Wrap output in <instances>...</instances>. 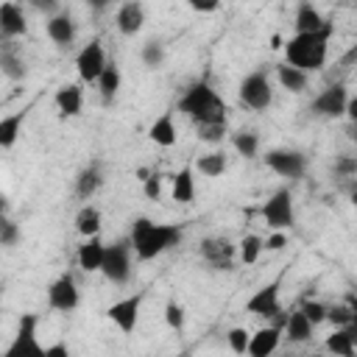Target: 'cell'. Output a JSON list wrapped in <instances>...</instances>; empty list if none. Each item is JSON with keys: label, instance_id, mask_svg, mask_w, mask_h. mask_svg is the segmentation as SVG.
I'll use <instances>...</instances> for the list:
<instances>
[{"label": "cell", "instance_id": "1", "mask_svg": "<svg viewBox=\"0 0 357 357\" xmlns=\"http://www.w3.org/2000/svg\"><path fill=\"white\" fill-rule=\"evenodd\" d=\"M181 237H184V231L178 223H153L151 218H137L131 223L128 245L139 259H156L159 254L178 245Z\"/></svg>", "mask_w": 357, "mask_h": 357}, {"label": "cell", "instance_id": "2", "mask_svg": "<svg viewBox=\"0 0 357 357\" xmlns=\"http://www.w3.org/2000/svg\"><path fill=\"white\" fill-rule=\"evenodd\" d=\"M329 36H332V25H324L321 31H312V33H293L284 45V59H287L284 64L307 75L312 70H321L329 56Z\"/></svg>", "mask_w": 357, "mask_h": 357}, {"label": "cell", "instance_id": "3", "mask_svg": "<svg viewBox=\"0 0 357 357\" xmlns=\"http://www.w3.org/2000/svg\"><path fill=\"white\" fill-rule=\"evenodd\" d=\"M178 112H184V114L195 123V128H204V126H229V114H226L229 109H226V103H223L220 95H218L209 84H204V81L192 84V86L181 95Z\"/></svg>", "mask_w": 357, "mask_h": 357}, {"label": "cell", "instance_id": "4", "mask_svg": "<svg viewBox=\"0 0 357 357\" xmlns=\"http://www.w3.org/2000/svg\"><path fill=\"white\" fill-rule=\"evenodd\" d=\"M0 357H45V346L39 343V318L33 312L20 315L17 332Z\"/></svg>", "mask_w": 357, "mask_h": 357}, {"label": "cell", "instance_id": "5", "mask_svg": "<svg viewBox=\"0 0 357 357\" xmlns=\"http://www.w3.org/2000/svg\"><path fill=\"white\" fill-rule=\"evenodd\" d=\"M237 95H240V103L248 106V109H254V112L268 109L271 100H273V86H271L268 73H265V70H254V73H248V75L240 81Z\"/></svg>", "mask_w": 357, "mask_h": 357}, {"label": "cell", "instance_id": "6", "mask_svg": "<svg viewBox=\"0 0 357 357\" xmlns=\"http://www.w3.org/2000/svg\"><path fill=\"white\" fill-rule=\"evenodd\" d=\"M262 218L273 231H284L296 223V212H293V195L287 187L276 190L265 204H262Z\"/></svg>", "mask_w": 357, "mask_h": 357}, {"label": "cell", "instance_id": "7", "mask_svg": "<svg viewBox=\"0 0 357 357\" xmlns=\"http://www.w3.org/2000/svg\"><path fill=\"white\" fill-rule=\"evenodd\" d=\"M100 273H103L112 284H126V282L131 279V245H128L126 240L106 245Z\"/></svg>", "mask_w": 357, "mask_h": 357}, {"label": "cell", "instance_id": "8", "mask_svg": "<svg viewBox=\"0 0 357 357\" xmlns=\"http://www.w3.org/2000/svg\"><path fill=\"white\" fill-rule=\"evenodd\" d=\"M106 64H109V59H106V50L100 45V39H92L89 45H84L75 56V70H78V78L84 84H95Z\"/></svg>", "mask_w": 357, "mask_h": 357}, {"label": "cell", "instance_id": "9", "mask_svg": "<svg viewBox=\"0 0 357 357\" xmlns=\"http://www.w3.org/2000/svg\"><path fill=\"white\" fill-rule=\"evenodd\" d=\"M265 165L282 178H301L307 170V156L293 148H273L265 153Z\"/></svg>", "mask_w": 357, "mask_h": 357}, {"label": "cell", "instance_id": "10", "mask_svg": "<svg viewBox=\"0 0 357 357\" xmlns=\"http://www.w3.org/2000/svg\"><path fill=\"white\" fill-rule=\"evenodd\" d=\"M346 103H349V89H346V84H332V86H326L324 92L315 95V100L310 103V112H312L315 117H329V120H335V117H343V114H346Z\"/></svg>", "mask_w": 357, "mask_h": 357}, {"label": "cell", "instance_id": "11", "mask_svg": "<svg viewBox=\"0 0 357 357\" xmlns=\"http://www.w3.org/2000/svg\"><path fill=\"white\" fill-rule=\"evenodd\" d=\"M139 307H142V293H134V296H126V298L109 304L106 307V318L123 335H131L137 329V321H139Z\"/></svg>", "mask_w": 357, "mask_h": 357}, {"label": "cell", "instance_id": "12", "mask_svg": "<svg viewBox=\"0 0 357 357\" xmlns=\"http://www.w3.org/2000/svg\"><path fill=\"white\" fill-rule=\"evenodd\" d=\"M279 284H282V279H273L271 284H262L259 290H254V296L245 301V312L259 315V318H279V312H282Z\"/></svg>", "mask_w": 357, "mask_h": 357}, {"label": "cell", "instance_id": "13", "mask_svg": "<svg viewBox=\"0 0 357 357\" xmlns=\"http://www.w3.org/2000/svg\"><path fill=\"white\" fill-rule=\"evenodd\" d=\"M81 296H78V284L73 279V273H61L59 279L50 282L47 287V304L50 310H59V312H73L78 307Z\"/></svg>", "mask_w": 357, "mask_h": 357}, {"label": "cell", "instance_id": "14", "mask_svg": "<svg viewBox=\"0 0 357 357\" xmlns=\"http://www.w3.org/2000/svg\"><path fill=\"white\" fill-rule=\"evenodd\" d=\"M201 257L218 271H231L234 257H237V245L226 237H206L201 243Z\"/></svg>", "mask_w": 357, "mask_h": 357}, {"label": "cell", "instance_id": "15", "mask_svg": "<svg viewBox=\"0 0 357 357\" xmlns=\"http://www.w3.org/2000/svg\"><path fill=\"white\" fill-rule=\"evenodd\" d=\"M279 343H282V324L262 326V329L251 332L245 357H273V351L279 349Z\"/></svg>", "mask_w": 357, "mask_h": 357}, {"label": "cell", "instance_id": "16", "mask_svg": "<svg viewBox=\"0 0 357 357\" xmlns=\"http://www.w3.org/2000/svg\"><path fill=\"white\" fill-rule=\"evenodd\" d=\"M114 25H117V31H120L123 36L139 33L142 25H145V6L137 3V0H128V3L117 6V11H114Z\"/></svg>", "mask_w": 357, "mask_h": 357}, {"label": "cell", "instance_id": "17", "mask_svg": "<svg viewBox=\"0 0 357 357\" xmlns=\"http://www.w3.org/2000/svg\"><path fill=\"white\" fill-rule=\"evenodd\" d=\"M45 31H47L50 42H56L59 47H67V45H73V42H75V33H78V28H75V20L70 17V11H59V14L47 17V22H45Z\"/></svg>", "mask_w": 357, "mask_h": 357}, {"label": "cell", "instance_id": "18", "mask_svg": "<svg viewBox=\"0 0 357 357\" xmlns=\"http://www.w3.org/2000/svg\"><path fill=\"white\" fill-rule=\"evenodd\" d=\"M103 254H106V243L100 240V234H98V237H86V240L78 245V254H75L78 268H81L84 273H100Z\"/></svg>", "mask_w": 357, "mask_h": 357}, {"label": "cell", "instance_id": "19", "mask_svg": "<svg viewBox=\"0 0 357 357\" xmlns=\"http://www.w3.org/2000/svg\"><path fill=\"white\" fill-rule=\"evenodd\" d=\"M28 31V17L22 11V6L17 3H0V33L6 39L22 36Z\"/></svg>", "mask_w": 357, "mask_h": 357}, {"label": "cell", "instance_id": "20", "mask_svg": "<svg viewBox=\"0 0 357 357\" xmlns=\"http://www.w3.org/2000/svg\"><path fill=\"white\" fill-rule=\"evenodd\" d=\"M53 100H56V109H59L61 117H78L81 109H84V92H81L78 84L59 86L56 95H53Z\"/></svg>", "mask_w": 357, "mask_h": 357}, {"label": "cell", "instance_id": "21", "mask_svg": "<svg viewBox=\"0 0 357 357\" xmlns=\"http://www.w3.org/2000/svg\"><path fill=\"white\" fill-rule=\"evenodd\" d=\"M312 329H315V326L301 315V310L284 315V321H282V335H284L290 343H307V340L312 337Z\"/></svg>", "mask_w": 357, "mask_h": 357}, {"label": "cell", "instance_id": "22", "mask_svg": "<svg viewBox=\"0 0 357 357\" xmlns=\"http://www.w3.org/2000/svg\"><path fill=\"white\" fill-rule=\"evenodd\" d=\"M100 226H103L100 209L92 206V204H84V206L78 209V215H75V229H78V234H81L84 240H86V237H98V234H100Z\"/></svg>", "mask_w": 357, "mask_h": 357}, {"label": "cell", "instance_id": "23", "mask_svg": "<svg viewBox=\"0 0 357 357\" xmlns=\"http://www.w3.org/2000/svg\"><path fill=\"white\" fill-rule=\"evenodd\" d=\"M324 346L335 357H354V324L343 326V329H332V335H326Z\"/></svg>", "mask_w": 357, "mask_h": 357}, {"label": "cell", "instance_id": "24", "mask_svg": "<svg viewBox=\"0 0 357 357\" xmlns=\"http://www.w3.org/2000/svg\"><path fill=\"white\" fill-rule=\"evenodd\" d=\"M148 139L156 142V145H162V148H170V145L176 142V123H173V114H170V112L159 114V117L151 123Z\"/></svg>", "mask_w": 357, "mask_h": 357}, {"label": "cell", "instance_id": "25", "mask_svg": "<svg viewBox=\"0 0 357 357\" xmlns=\"http://www.w3.org/2000/svg\"><path fill=\"white\" fill-rule=\"evenodd\" d=\"M324 25H329L321 11L312 6V3H298L296 8V33H312V31H321Z\"/></svg>", "mask_w": 357, "mask_h": 357}, {"label": "cell", "instance_id": "26", "mask_svg": "<svg viewBox=\"0 0 357 357\" xmlns=\"http://www.w3.org/2000/svg\"><path fill=\"white\" fill-rule=\"evenodd\" d=\"M95 84H98V92H100V100H103V103H112V100H114V95L120 92V84H123V75H120V67H117L114 61H109V64L103 67V73H100V78H98Z\"/></svg>", "mask_w": 357, "mask_h": 357}, {"label": "cell", "instance_id": "27", "mask_svg": "<svg viewBox=\"0 0 357 357\" xmlns=\"http://www.w3.org/2000/svg\"><path fill=\"white\" fill-rule=\"evenodd\" d=\"M176 204H192L195 198V178H192V167H181L178 173H173V190H170Z\"/></svg>", "mask_w": 357, "mask_h": 357}, {"label": "cell", "instance_id": "28", "mask_svg": "<svg viewBox=\"0 0 357 357\" xmlns=\"http://www.w3.org/2000/svg\"><path fill=\"white\" fill-rule=\"evenodd\" d=\"M226 167H229V162H226V153H223V151H209V153H201V156L195 159V170H198L201 176H206V178L223 176Z\"/></svg>", "mask_w": 357, "mask_h": 357}, {"label": "cell", "instance_id": "29", "mask_svg": "<svg viewBox=\"0 0 357 357\" xmlns=\"http://www.w3.org/2000/svg\"><path fill=\"white\" fill-rule=\"evenodd\" d=\"M0 70H3V75H8L11 81H20V78H25V59L6 42L3 47H0Z\"/></svg>", "mask_w": 357, "mask_h": 357}, {"label": "cell", "instance_id": "30", "mask_svg": "<svg viewBox=\"0 0 357 357\" xmlns=\"http://www.w3.org/2000/svg\"><path fill=\"white\" fill-rule=\"evenodd\" d=\"M25 126V112H11L6 117H0V148H11Z\"/></svg>", "mask_w": 357, "mask_h": 357}, {"label": "cell", "instance_id": "31", "mask_svg": "<svg viewBox=\"0 0 357 357\" xmlns=\"http://www.w3.org/2000/svg\"><path fill=\"white\" fill-rule=\"evenodd\" d=\"M276 78H279L282 89H287V92H293V95L304 92L307 84H310V75L301 73V70H296V67H290V64H279V67H276Z\"/></svg>", "mask_w": 357, "mask_h": 357}, {"label": "cell", "instance_id": "32", "mask_svg": "<svg viewBox=\"0 0 357 357\" xmlns=\"http://www.w3.org/2000/svg\"><path fill=\"white\" fill-rule=\"evenodd\" d=\"M100 184H103L100 170H98V167H84V170L75 176V195H78L81 201H89V198L100 190Z\"/></svg>", "mask_w": 357, "mask_h": 357}, {"label": "cell", "instance_id": "33", "mask_svg": "<svg viewBox=\"0 0 357 357\" xmlns=\"http://www.w3.org/2000/svg\"><path fill=\"white\" fill-rule=\"evenodd\" d=\"M231 145H234V151H237L240 156L254 159L257 151H259V137H257L254 131H234V134H231Z\"/></svg>", "mask_w": 357, "mask_h": 357}, {"label": "cell", "instance_id": "34", "mask_svg": "<svg viewBox=\"0 0 357 357\" xmlns=\"http://www.w3.org/2000/svg\"><path fill=\"white\" fill-rule=\"evenodd\" d=\"M259 254H262V237H259V234H245V237L240 240V245H237L240 262H243V265H254V262L259 259Z\"/></svg>", "mask_w": 357, "mask_h": 357}, {"label": "cell", "instance_id": "35", "mask_svg": "<svg viewBox=\"0 0 357 357\" xmlns=\"http://www.w3.org/2000/svg\"><path fill=\"white\" fill-rule=\"evenodd\" d=\"M139 59H142V64L151 67V70L162 67V61H165V45H162L159 39H148V42L142 45V50H139Z\"/></svg>", "mask_w": 357, "mask_h": 357}, {"label": "cell", "instance_id": "36", "mask_svg": "<svg viewBox=\"0 0 357 357\" xmlns=\"http://www.w3.org/2000/svg\"><path fill=\"white\" fill-rule=\"evenodd\" d=\"M326 321L335 329H343V326H351L354 324V312L346 304H335V307H326Z\"/></svg>", "mask_w": 357, "mask_h": 357}, {"label": "cell", "instance_id": "37", "mask_svg": "<svg viewBox=\"0 0 357 357\" xmlns=\"http://www.w3.org/2000/svg\"><path fill=\"white\" fill-rule=\"evenodd\" d=\"M248 337H251V332H248L245 326H231V329L226 332V343H229V349H231L234 354H240V357H245Z\"/></svg>", "mask_w": 357, "mask_h": 357}, {"label": "cell", "instance_id": "38", "mask_svg": "<svg viewBox=\"0 0 357 357\" xmlns=\"http://www.w3.org/2000/svg\"><path fill=\"white\" fill-rule=\"evenodd\" d=\"M165 321H167V326H170L173 332H181L184 324H187V312H184V307H181L178 301H167V304H165Z\"/></svg>", "mask_w": 357, "mask_h": 357}, {"label": "cell", "instance_id": "39", "mask_svg": "<svg viewBox=\"0 0 357 357\" xmlns=\"http://www.w3.org/2000/svg\"><path fill=\"white\" fill-rule=\"evenodd\" d=\"M298 310H301V315H304L312 326H318V324L326 321V304H321V301H304Z\"/></svg>", "mask_w": 357, "mask_h": 357}, {"label": "cell", "instance_id": "40", "mask_svg": "<svg viewBox=\"0 0 357 357\" xmlns=\"http://www.w3.org/2000/svg\"><path fill=\"white\" fill-rule=\"evenodd\" d=\"M142 192H145L148 201H159V195H162V176L151 173L148 178H142Z\"/></svg>", "mask_w": 357, "mask_h": 357}, {"label": "cell", "instance_id": "41", "mask_svg": "<svg viewBox=\"0 0 357 357\" xmlns=\"http://www.w3.org/2000/svg\"><path fill=\"white\" fill-rule=\"evenodd\" d=\"M335 173L343 176V178H351V176L357 173V162H354V156H340V159H335Z\"/></svg>", "mask_w": 357, "mask_h": 357}, {"label": "cell", "instance_id": "42", "mask_svg": "<svg viewBox=\"0 0 357 357\" xmlns=\"http://www.w3.org/2000/svg\"><path fill=\"white\" fill-rule=\"evenodd\" d=\"M223 134H226V126H204V128H198V137L204 142H220Z\"/></svg>", "mask_w": 357, "mask_h": 357}, {"label": "cell", "instance_id": "43", "mask_svg": "<svg viewBox=\"0 0 357 357\" xmlns=\"http://www.w3.org/2000/svg\"><path fill=\"white\" fill-rule=\"evenodd\" d=\"M284 245H287L284 231H273V234H268V237L262 240V248H268V251H282Z\"/></svg>", "mask_w": 357, "mask_h": 357}, {"label": "cell", "instance_id": "44", "mask_svg": "<svg viewBox=\"0 0 357 357\" xmlns=\"http://www.w3.org/2000/svg\"><path fill=\"white\" fill-rule=\"evenodd\" d=\"M45 357H70V346L64 340H56V343L45 346Z\"/></svg>", "mask_w": 357, "mask_h": 357}, {"label": "cell", "instance_id": "45", "mask_svg": "<svg viewBox=\"0 0 357 357\" xmlns=\"http://www.w3.org/2000/svg\"><path fill=\"white\" fill-rule=\"evenodd\" d=\"M190 8L198 11V14H212V11H218L220 6H218L215 0H204V3H201V0H190Z\"/></svg>", "mask_w": 357, "mask_h": 357}, {"label": "cell", "instance_id": "46", "mask_svg": "<svg viewBox=\"0 0 357 357\" xmlns=\"http://www.w3.org/2000/svg\"><path fill=\"white\" fill-rule=\"evenodd\" d=\"M31 6H33L36 11H42V14H50V17L59 14V3H53V0H33Z\"/></svg>", "mask_w": 357, "mask_h": 357}, {"label": "cell", "instance_id": "47", "mask_svg": "<svg viewBox=\"0 0 357 357\" xmlns=\"http://www.w3.org/2000/svg\"><path fill=\"white\" fill-rule=\"evenodd\" d=\"M0 206H3V204H0Z\"/></svg>", "mask_w": 357, "mask_h": 357}]
</instances>
